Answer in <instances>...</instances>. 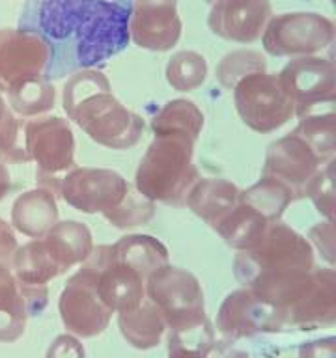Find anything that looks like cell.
<instances>
[{"label":"cell","mask_w":336,"mask_h":358,"mask_svg":"<svg viewBox=\"0 0 336 358\" xmlns=\"http://www.w3.org/2000/svg\"><path fill=\"white\" fill-rule=\"evenodd\" d=\"M118 327L123 340L140 351L159 345L167 330L161 312L150 299H144L133 310L118 313Z\"/></svg>","instance_id":"cb8c5ba5"},{"label":"cell","mask_w":336,"mask_h":358,"mask_svg":"<svg viewBox=\"0 0 336 358\" xmlns=\"http://www.w3.org/2000/svg\"><path fill=\"white\" fill-rule=\"evenodd\" d=\"M80 265L92 274L97 295L114 313L133 310L146 299V280L114 259L111 245L94 246Z\"/></svg>","instance_id":"7c38bea8"},{"label":"cell","mask_w":336,"mask_h":358,"mask_svg":"<svg viewBox=\"0 0 336 358\" xmlns=\"http://www.w3.org/2000/svg\"><path fill=\"white\" fill-rule=\"evenodd\" d=\"M241 190L223 178H198L190 187L185 206L213 229L239 201Z\"/></svg>","instance_id":"ffe728a7"},{"label":"cell","mask_w":336,"mask_h":358,"mask_svg":"<svg viewBox=\"0 0 336 358\" xmlns=\"http://www.w3.org/2000/svg\"><path fill=\"white\" fill-rule=\"evenodd\" d=\"M153 217H155V201L148 200L139 190L131 187L122 203L114 211L108 213L105 220L114 228L127 229L134 226H144Z\"/></svg>","instance_id":"d6a6232c"},{"label":"cell","mask_w":336,"mask_h":358,"mask_svg":"<svg viewBox=\"0 0 336 358\" xmlns=\"http://www.w3.org/2000/svg\"><path fill=\"white\" fill-rule=\"evenodd\" d=\"M335 22L312 11H293L271 17L262 34L265 52L276 58L316 56L332 45Z\"/></svg>","instance_id":"ba28073f"},{"label":"cell","mask_w":336,"mask_h":358,"mask_svg":"<svg viewBox=\"0 0 336 358\" xmlns=\"http://www.w3.org/2000/svg\"><path fill=\"white\" fill-rule=\"evenodd\" d=\"M314 268V248L308 239L279 220L251 250L234 257V276L241 287L267 302L274 313Z\"/></svg>","instance_id":"7a4b0ae2"},{"label":"cell","mask_w":336,"mask_h":358,"mask_svg":"<svg viewBox=\"0 0 336 358\" xmlns=\"http://www.w3.org/2000/svg\"><path fill=\"white\" fill-rule=\"evenodd\" d=\"M58 222L56 194L43 187H36L21 196L11 206V228L30 239H39Z\"/></svg>","instance_id":"d6986e66"},{"label":"cell","mask_w":336,"mask_h":358,"mask_svg":"<svg viewBox=\"0 0 336 358\" xmlns=\"http://www.w3.org/2000/svg\"><path fill=\"white\" fill-rule=\"evenodd\" d=\"M276 315L282 330H316L332 327L336 323L335 268L314 267Z\"/></svg>","instance_id":"9c48e42d"},{"label":"cell","mask_w":336,"mask_h":358,"mask_svg":"<svg viewBox=\"0 0 336 358\" xmlns=\"http://www.w3.org/2000/svg\"><path fill=\"white\" fill-rule=\"evenodd\" d=\"M279 78L290 95L297 117L336 103V66L329 58H291L279 73Z\"/></svg>","instance_id":"8fae6325"},{"label":"cell","mask_w":336,"mask_h":358,"mask_svg":"<svg viewBox=\"0 0 336 358\" xmlns=\"http://www.w3.org/2000/svg\"><path fill=\"white\" fill-rule=\"evenodd\" d=\"M30 315L21 284L8 265H0V341L11 343L24 334Z\"/></svg>","instance_id":"484cf974"},{"label":"cell","mask_w":336,"mask_h":358,"mask_svg":"<svg viewBox=\"0 0 336 358\" xmlns=\"http://www.w3.org/2000/svg\"><path fill=\"white\" fill-rule=\"evenodd\" d=\"M206 2H209V4H215V2H218V0H206Z\"/></svg>","instance_id":"7bdbcfd3"},{"label":"cell","mask_w":336,"mask_h":358,"mask_svg":"<svg viewBox=\"0 0 336 358\" xmlns=\"http://www.w3.org/2000/svg\"><path fill=\"white\" fill-rule=\"evenodd\" d=\"M13 114H15V112L11 110L10 105L6 103V99L2 97V94H0V129L4 127L6 123H8V120H10Z\"/></svg>","instance_id":"b9f144b4"},{"label":"cell","mask_w":336,"mask_h":358,"mask_svg":"<svg viewBox=\"0 0 336 358\" xmlns=\"http://www.w3.org/2000/svg\"><path fill=\"white\" fill-rule=\"evenodd\" d=\"M58 310L67 334L75 338L99 336L105 332L114 313L99 299L92 274L83 265L67 280L58 301Z\"/></svg>","instance_id":"4fadbf2b"},{"label":"cell","mask_w":336,"mask_h":358,"mask_svg":"<svg viewBox=\"0 0 336 358\" xmlns=\"http://www.w3.org/2000/svg\"><path fill=\"white\" fill-rule=\"evenodd\" d=\"M206 358H251L245 351L234 349L228 341L209 340L206 343Z\"/></svg>","instance_id":"ab89813d"},{"label":"cell","mask_w":336,"mask_h":358,"mask_svg":"<svg viewBox=\"0 0 336 358\" xmlns=\"http://www.w3.org/2000/svg\"><path fill=\"white\" fill-rule=\"evenodd\" d=\"M11 190V176L8 172V166L0 161V201L10 194Z\"/></svg>","instance_id":"60d3db41"},{"label":"cell","mask_w":336,"mask_h":358,"mask_svg":"<svg viewBox=\"0 0 336 358\" xmlns=\"http://www.w3.org/2000/svg\"><path fill=\"white\" fill-rule=\"evenodd\" d=\"M55 262L64 273L75 265L84 263V259L94 250V237L86 224L78 220H58L43 235Z\"/></svg>","instance_id":"44dd1931"},{"label":"cell","mask_w":336,"mask_h":358,"mask_svg":"<svg viewBox=\"0 0 336 358\" xmlns=\"http://www.w3.org/2000/svg\"><path fill=\"white\" fill-rule=\"evenodd\" d=\"M28 159L36 162L38 187L58 196L62 178L75 168V134L67 120L43 116L24 123Z\"/></svg>","instance_id":"8992f818"},{"label":"cell","mask_w":336,"mask_h":358,"mask_svg":"<svg viewBox=\"0 0 336 358\" xmlns=\"http://www.w3.org/2000/svg\"><path fill=\"white\" fill-rule=\"evenodd\" d=\"M308 243L310 246H316V250L321 254L329 267L335 265L336 259V243H335V222L332 220H323L310 228L308 231Z\"/></svg>","instance_id":"d590c367"},{"label":"cell","mask_w":336,"mask_h":358,"mask_svg":"<svg viewBox=\"0 0 336 358\" xmlns=\"http://www.w3.org/2000/svg\"><path fill=\"white\" fill-rule=\"evenodd\" d=\"M239 200L260 211L269 222H279L295 196L284 183H280L271 176H262L256 183L246 190H241Z\"/></svg>","instance_id":"f1b7e54d"},{"label":"cell","mask_w":336,"mask_h":358,"mask_svg":"<svg viewBox=\"0 0 336 358\" xmlns=\"http://www.w3.org/2000/svg\"><path fill=\"white\" fill-rule=\"evenodd\" d=\"M232 92L241 122L256 133H274L295 116L293 103L276 73H252L241 78Z\"/></svg>","instance_id":"52a82bcc"},{"label":"cell","mask_w":336,"mask_h":358,"mask_svg":"<svg viewBox=\"0 0 336 358\" xmlns=\"http://www.w3.org/2000/svg\"><path fill=\"white\" fill-rule=\"evenodd\" d=\"M131 185L111 168H73L62 178L58 196L67 206L86 215H103L116 209L127 196Z\"/></svg>","instance_id":"30bf717a"},{"label":"cell","mask_w":336,"mask_h":358,"mask_svg":"<svg viewBox=\"0 0 336 358\" xmlns=\"http://www.w3.org/2000/svg\"><path fill=\"white\" fill-rule=\"evenodd\" d=\"M164 73L176 92H192L206 83L207 62L196 50H179L168 60Z\"/></svg>","instance_id":"4dcf8cb0"},{"label":"cell","mask_w":336,"mask_h":358,"mask_svg":"<svg viewBox=\"0 0 336 358\" xmlns=\"http://www.w3.org/2000/svg\"><path fill=\"white\" fill-rule=\"evenodd\" d=\"M111 250L114 259L136 271L144 280H148L157 268L170 263L167 246L151 235H125L111 245Z\"/></svg>","instance_id":"d4e9b609"},{"label":"cell","mask_w":336,"mask_h":358,"mask_svg":"<svg viewBox=\"0 0 336 358\" xmlns=\"http://www.w3.org/2000/svg\"><path fill=\"white\" fill-rule=\"evenodd\" d=\"M323 162L335 159L336 153V103L319 106L299 117V125L293 129Z\"/></svg>","instance_id":"4316f807"},{"label":"cell","mask_w":336,"mask_h":358,"mask_svg":"<svg viewBox=\"0 0 336 358\" xmlns=\"http://www.w3.org/2000/svg\"><path fill=\"white\" fill-rule=\"evenodd\" d=\"M299 358H336V338L329 336L302 343L299 347Z\"/></svg>","instance_id":"74e56055"},{"label":"cell","mask_w":336,"mask_h":358,"mask_svg":"<svg viewBox=\"0 0 336 358\" xmlns=\"http://www.w3.org/2000/svg\"><path fill=\"white\" fill-rule=\"evenodd\" d=\"M269 226L271 222L262 213L239 200L237 206L215 226V231L223 237L230 248L241 252L251 250L252 246H256Z\"/></svg>","instance_id":"7402d4cb"},{"label":"cell","mask_w":336,"mask_h":358,"mask_svg":"<svg viewBox=\"0 0 336 358\" xmlns=\"http://www.w3.org/2000/svg\"><path fill=\"white\" fill-rule=\"evenodd\" d=\"M335 159H330L319 168L312 181L304 190V198L312 201L316 211L325 218L335 222L336 194H335Z\"/></svg>","instance_id":"836d02e7"},{"label":"cell","mask_w":336,"mask_h":358,"mask_svg":"<svg viewBox=\"0 0 336 358\" xmlns=\"http://www.w3.org/2000/svg\"><path fill=\"white\" fill-rule=\"evenodd\" d=\"M133 0H27L19 28L49 49L45 77L60 80L84 69H101L131 41Z\"/></svg>","instance_id":"6da1fadb"},{"label":"cell","mask_w":336,"mask_h":358,"mask_svg":"<svg viewBox=\"0 0 336 358\" xmlns=\"http://www.w3.org/2000/svg\"><path fill=\"white\" fill-rule=\"evenodd\" d=\"M271 17L269 0H218L209 11L207 24L215 36L226 41L254 43L262 38Z\"/></svg>","instance_id":"ac0fdd59"},{"label":"cell","mask_w":336,"mask_h":358,"mask_svg":"<svg viewBox=\"0 0 336 358\" xmlns=\"http://www.w3.org/2000/svg\"><path fill=\"white\" fill-rule=\"evenodd\" d=\"M195 144L185 134H155L139 162L134 189L155 203L185 206L190 187L200 178Z\"/></svg>","instance_id":"277c9868"},{"label":"cell","mask_w":336,"mask_h":358,"mask_svg":"<svg viewBox=\"0 0 336 358\" xmlns=\"http://www.w3.org/2000/svg\"><path fill=\"white\" fill-rule=\"evenodd\" d=\"M213 340V329L192 334L168 336V358H206V343Z\"/></svg>","instance_id":"e575fe53"},{"label":"cell","mask_w":336,"mask_h":358,"mask_svg":"<svg viewBox=\"0 0 336 358\" xmlns=\"http://www.w3.org/2000/svg\"><path fill=\"white\" fill-rule=\"evenodd\" d=\"M178 0H133L129 36L140 49L167 52L181 38Z\"/></svg>","instance_id":"e0dca14e"},{"label":"cell","mask_w":336,"mask_h":358,"mask_svg":"<svg viewBox=\"0 0 336 358\" xmlns=\"http://www.w3.org/2000/svg\"><path fill=\"white\" fill-rule=\"evenodd\" d=\"M267 71V60L262 52L258 50H232L218 62L217 66V80L218 84L226 90H234V86L239 83L241 78L248 77L252 73Z\"/></svg>","instance_id":"1f68e13d"},{"label":"cell","mask_w":336,"mask_h":358,"mask_svg":"<svg viewBox=\"0 0 336 358\" xmlns=\"http://www.w3.org/2000/svg\"><path fill=\"white\" fill-rule=\"evenodd\" d=\"M10 108L19 117H38L55 108V86L49 78L38 77L13 86L8 92Z\"/></svg>","instance_id":"f546056e"},{"label":"cell","mask_w":336,"mask_h":358,"mask_svg":"<svg viewBox=\"0 0 336 358\" xmlns=\"http://www.w3.org/2000/svg\"><path fill=\"white\" fill-rule=\"evenodd\" d=\"M47 64L49 49L36 34L21 28L0 30V94H8L17 84L45 77Z\"/></svg>","instance_id":"9a60e30c"},{"label":"cell","mask_w":336,"mask_h":358,"mask_svg":"<svg viewBox=\"0 0 336 358\" xmlns=\"http://www.w3.org/2000/svg\"><path fill=\"white\" fill-rule=\"evenodd\" d=\"M204 129V114L189 99L168 101L151 120L153 134H185L198 140Z\"/></svg>","instance_id":"83f0119b"},{"label":"cell","mask_w":336,"mask_h":358,"mask_svg":"<svg viewBox=\"0 0 336 358\" xmlns=\"http://www.w3.org/2000/svg\"><path fill=\"white\" fill-rule=\"evenodd\" d=\"M217 330L224 341H237L260 334L282 332L279 317L267 302L251 289L239 287L226 295L217 313Z\"/></svg>","instance_id":"2e32d148"},{"label":"cell","mask_w":336,"mask_h":358,"mask_svg":"<svg viewBox=\"0 0 336 358\" xmlns=\"http://www.w3.org/2000/svg\"><path fill=\"white\" fill-rule=\"evenodd\" d=\"M45 358H86V351L78 338L71 334H60L52 340Z\"/></svg>","instance_id":"8d00e7d4"},{"label":"cell","mask_w":336,"mask_h":358,"mask_svg":"<svg viewBox=\"0 0 336 358\" xmlns=\"http://www.w3.org/2000/svg\"><path fill=\"white\" fill-rule=\"evenodd\" d=\"M10 268L17 282L24 285H47L50 280L64 274L60 265L55 262L43 237L17 246L15 254L11 257Z\"/></svg>","instance_id":"603a6c76"},{"label":"cell","mask_w":336,"mask_h":358,"mask_svg":"<svg viewBox=\"0 0 336 358\" xmlns=\"http://www.w3.org/2000/svg\"><path fill=\"white\" fill-rule=\"evenodd\" d=\"M17 237L13 234V228L10 224L0 218V265H8L10 267L11 257L17 250Z\"/></svg>","instance_id":"f35d334b"},{"label":"cell","mask_w":336,"mask_h":358,"mask_svg":"<svg viewBox=\"0 0 336 358\" xmlns=\"http://www.w3.org/2000/svg\"><path fill=\"white\" fill-rule=\"evenodd\" d=\"M146 299L161 312L174 334H192L211 329L206 315V299L195 274L187 268L164 265L146 280Z\"/></svg>","instance_id":"5b68a950"},{"label":"cell","mask_w":336,"mask_h":358,"mask_svg":"<svg viewBox=\"0 0 336 358\" xmlns=\"http://www.w3.org/2000/svg\"><path fill=\"white\" fill-rule=\"evenodd\" d=\"M62 105L75 125L108 150L134 148L144 134V120L120 103L111 80L99 69L69 75L62 92Z\"/></svg>","instance_id":"3957f363"},{"label":"cell","mask_w":336,"mask_h":358,"mask_svg":"<svg viewBox=\"0 0 336 358\" xmlns=\"http://www.w3.org/2000/svg\"><path fill=\"white\" fill-rule=\"evenodd\" d=\"M325 162L293 131L271 142L263 161L262 176H271L293 192L295 200L304 198V190Z\"/></svg>","instance_id":"5bb4252c"}]
</instances>
